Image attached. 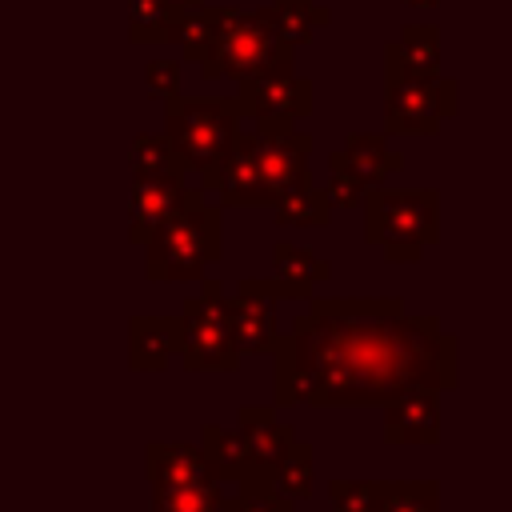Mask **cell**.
<instances>
[{"mask_svg": "<svg viewBox=\"0 0 512 512\" xmlns=\"http://www.w3.org/2000/svg\"><path fill=\"white\" fill-rule=\"evenodd\" d=\"M128 168L132 176H160V172H176L172 148L160 132H136L132 148H128Z\"/></svg>", "mask_w": 512, "mask_h": 512, "instance_id": "f1b7e54d", "label": "cell"}, {"mask_svg": "<svg viewBox=\"0 0 512 512\" xmlns=\"http://www.w3.org/2000/svg\"><path fill=\"white\" fill-rule=\"evenodd\" d=\"M384 68L432 76L440 72V28L436 24H404L400 36L384 48Z\"/></svg>", "mask_w": 512, "mask_h": 512, "instance_id": "d6986e66", "label": "cell"}, {"mask_svg": "<svg viewBox=\"0 0 512 512\" xmlns=\"http://www.w3.org/2000/svg\"><path fill=\"white\" fill-rule=\"evenodd\" d=\"M316 448L308 440H292V448L280 456L276 472H272V488L284 496V500H308L312 496V480H316Z\"/></svg>", "mask_w": 512, "mask_h": 512, "instance_id": "cb8c5ba5", "label": "cell"}, {"mask_svg": "<svg viewBox=\"0 0 512 512\" xmlns=\"http://www.w3.org/2000/svg\"><path fill=\"white\" fill-rule=\"evenodd\" d=\"M332 168V176H328V184H324V196H328V204L332 208H360V196L368 192L348 168H336V164H328Z\"/></svg>", "mask_w": 512, "mask_h": 512, "instance_id": "1f68e13d", "label": "cell"}, {"mask_svg": "<svg viewBox=\"0 0 512 512\" xmlns=\"http://www.w3.org/2000/svg\"><path fill=\"white\" fill-rule=\"evenodd\" d=\"M180 28V12L164 0H128V36L136 44H172Z\"/></svg>", "mask_w": 512, "mask_h": 512, "instance_id": "d4e9b609", "label": "cell"}, {"mask_svg": "<svg viewBox=\"0 0 512 512\" xmlns=\"http://www.w3.org/2000/svg\"><path fill=\"white\" fill-rule=\"evenodd\" d=\"M272 208H276L272 212L276 224H284V228H324L332 220V204H328L324 188H316L312 180H304V184L288 188L284 196H276Z\"/></svg>", "mask_w": 512, "mask_h": 512, "instance_id": "7402d4cb", "label": "cell"}, {"mask_svg": "<svg viewBox=\"0 0 512 512\" xmlns=\"http://www.w3.org/2000/svg\"><path fill=\"white\" fill-rule=\"evenodd\" d=\"M312 308L276 336V408L388 404L412 388H456V336L440 316H408L396 296L308 300Z\"/></svg>", "mask_w": 512, "mask_h": 512, "instance_id": "6da1fadb", "label": "cell"}, {"mask_svg": "<svg viewBox=\"0 0 512 512\" xmlns=\"http://www.w3.org/2000/svg\"><path fill=\"white\" fill-rule=\"evenodd\" d=\"M236 428L244 432V444L252 456V476L240 488H272V472H276L280 456L292 448L296 428L276 420V404H240Z\"/></svg>", "mask_w": 512, "mask_h": 512, "instance_id": "8fae6325", "label": "cell"}, {"mask_svg": "<svg viewBox=\"0 0 512 512\" xmlns=\"http://www.w3.org/2000/svg\"><path fill=\"white\" fill-rule=\"evenodd\" d=\"M224 484H176V488H152L148 512H220Z\"/></svg>", "mask_w": 512, "mask_h": 512, "instance_id": "484cf974", "label": "cell"}, {"mask_svg": "<svg viewBox=\"0 0 512 512\" xmlns=\"http://www.w3.org/2000/svg\"><path fill=\"white\" fill-rule=\"evenodd\" d=\"M384 480H328V512H376Z\"/></svg>", "mask_w": 512, "mask_h": 512, "instance_id": "83f0119b", "label": "cell"}, {"mask_svg": "<svg viewBox=\"0 0 512 512\" xmlns=\"http://www.w3.org/2000/svg\"><path fill=\"white\" fill-rule=\"evenodd\" d=\"M384 136H436L448 116H456V80L444 72L416 76L384 68Z\"/></svg>", "mask_w": 512, "mask_h": 512, "instance_id": "8992f818", "label": "cell"}, {"mask_svg": "<svg viewBox=\"0 0 512 512\" xmlns=\"http://www.w3.org/2000/svg\"><path fill=\"white\" fill-rule=\"evenodd\" d=\"M240 128L236 96H168L164 100V140L172 148L180 176H204L228 152Z\"/></svg>", "mask_w": 512, "mask_h": 512, "instance_id": "277c9868", "label": "cell"}, {"mask_svg": "<svg viewBox=\"0 0 512 512\" xmlns=\"http://www.w3.org/2000/svg\"><path fill=\"white\" fill-rule=\"evenodd\" d=\"M404 4H408V8H424V12L436 8V0H404Z\"/></svg>", "mask_w": 512, "mask_h": 512, "instance_id": "836d02e7", "label": "cell"}, {"mask_svg": "<svg viewBox=\"0 0 512 512\" xmlns=\"http://www.w3.org/2000/svg\"><path fill=\"white\" fill-rule=\"evenodd\" d=\"M164 4H168V8H176V12L184 16V12H192V8H196V4H204V0H164Z\"/></svg>", "mask_w": 512, "mask_h": 512, "instance_id": "d6a6232c", "label": "cell"}, {"mask_svg": "<svg viewBox=\"0 0 512 512\" xmlns=\"http://www.w3.org/2000/svg\"><path fill=\"white\" fill-rule=\"evenodd\" d=\"M276 296H268L252 276H244L236 284V296L224 300L228 312V328H232V344L240 356H260L272 352L276 344Z\"/></svg>", "mask_w": 512, "mask_h": 512, "instance_id": "7c38bea8", "label": "cell"}, {"mask_svg": "<svg viewBox=\"0 0 512 512\" xmlns=\"http://www.w3.org/2000/svg\"><path fill=\"white\" fill-rule=\"evenodd\" d=\"M328 164L348 168L364 188H376V184H384V176L404 168V156L396 148H388L384 132H352L344 140V148H336L328 156Z\"/></svg>", "mask_w": 512, "mask_h": 512, "instance_id": "e0dca14e", "label": "cell"}, {"mask_svg": "<svg viewBox=\"0 0 512 512\" xmlns=\"http://www.w3.org/2000/svg\"><path fill=\"white\" fill-rule=\"evenodd\" d=\"M364 240L384 248L388 260L412 264L440 240V192L436 188H368L360 196Z\"/></svg>", "mask_w": 512, "mask_h": 512, "instance_id": "7a4b0ae2", "label": "cell"}, {"mask_svg": "<svg viewBox=\"0 0 512 512\" xmlns=\"http://www.w3.org/2000/svg\"><path fill=\"white\" fill-rule=\"evenodd\" d=\"M376 512H440L436 480H384V500Z\"/></svg>", "mask_w": 512, "mask_h": 512, "instance_id": "4316f807", "label": "cell"}, {"mask_svg": "<svg viewBox=\"0 0 512 512\" xmlns=\"http://www.w3.org/2000/svg\"><path fill=\"white\" fill-rule=\"evenodd\" d=\"M296 52L280 44L276 36V24H272V8L260 4V8H236L228 4L224 8V24H220V36L208 52V60L200 64V72L208 80H244L276 60H292Z\"/></svg>", "mask_w": 512, "mask_h": 512, "instance_id": "5b68a950", "label": "cell"}, {"mask_svg": "<svg viewBox=\"0 0 512 512\" xmlns=\"http://www.w3.org/2000/svg\"><path fill=\"white\" fill-rule=\"evenodd\" d=\"M200 188L204 192H216L220 196V208H252V204H268V192L252 168V152H248V132L236 128L228 152L216 160L212 172L200 176Z\"/></svg>", "mask_w": 512, "mask_h": 512, "instance_id": "4fadbf2b", "label": "cell"}, {"mask_svg": "<svg viewBox=\"0 0 512 512\" xmlns=\"http://www.w3.org/2000/svg\"><path fill=\"white\" fill-rule=\"evenodd\" d=\"M224 8L228 4H196L192 12L180 16V28H176L172 44H180L184 60H192V64L208 60V52H212V44L220 36V24H224Z\"/></svg>", "mask_w": 512, "mask_h": 512, "instance_id": "603a6c76", "label": "cell"}, {"mask_svg": "<svg viewBox=\"0 0 512 512\" xmlns=\"http://www.w3.org/2000/svg\"><path fill=\"white\" fill-rule=\"evenodd\" d=\"M220 208L208 204V192H196L176 216H168L148 240L144 276L148 280H200L220 256Z\"/></svg>", "mask_w": 512, "mask_h": 512, "instance_id": "3957f363", "label": "cell"}, {"mask_svg": "<svg viewBox=\"0 0 512 512\" xmlns=\"http://www.w3.org/2000/svg\"><path fill=\"white\" fill-rule=\"evenodd\" d=\"M176 344H180L176 316H132L128 320V360L136 372H164Z\"/></svg>", "mask_w": 512, "mask_h": 512, "instance_id": "ac0fdd59", "label": "cell"}, {"mask_svg": "<svg viewBox=\"0 0 512 512\" xmlns=\"http://www.w3.org/2000/svg\"><path fill=\"white\" fill-rule=\"evenodd\" d=\"M144 472L152 488H176V484H208L216 476L212 460L204 456L200 444H184V440H152L144 448Z\"/></svg>", "mask_w": 512, "mask_h": 512, "instance_id": "2e32d148", "label": "cell"}, {"mask_svg": "<svg viewBox=\"0 0 512 512\" xmlns=\"http://www.w3.org/2000/svg\"><path fill=\"white\" fill-rule=\"evenodd\" d=\"M200 184H188L180 172H160V176H132V200H128V240L144 244L168 216H176Z\"/></svg>", "mask_w": 512, "mask_h": 512, "instance_id": "30bf717a", "label": "cell"}, {"mask_svg": "<svg viewBox=\"0 0 512 512\" xmlns=\"http://www.w3.org/2000/svg\"><path fill=\"white\" fill-rule=\"evenodd\" d=\"M268 8H272V24H276L280 44L292 48V52L304 48L332 20L328 4H316V0H272Z\"/></svg>", "mask_w": 512, "mask_h": 512, "instance_id": "44dd1931", "label": "cell"}, {"mask_svg": "<svg viewBox=\"0 0 512 512\" xmlns=\"http://www.w3.org/2000/svg\"><path fill=\"white\" fill-rule=\"evenodd\" d=\"M328 276H332V264L324 256H316V252H308L300 244L280 240L272 248V276H260L256 284L268 296H276V300H304L308 304Z\"/></svg>", "mask_w": 512, "mask_h": 512, "instance_id": "5bb4252c", "label": "cell"}, {"mask_svg": "<svg viewBox=\"0 0 512 512\" xmlns=\"http://www.w3.org/2000/svg\"><path fill=\"white\" fill-rule=\"evenodd\" d=\"M292 60H276V64H268V68H260V72L240 80V88H236L240 116H252V120H300V116L312 112V80L296 76Z\"/></svg>", "mask_w": 512, "mask_h": 512, "instance_id": "9c48e42d", "label": "cell"}, {"mask_svg": "<svg viewBox=\"0 0 512 512\" xmlns=\"http://www.w3.org/2000/svg\"><path fill=\"white\" fill-rule=\"evenodd\" d=\"M144 84H148V96L152 100H168L180 92V64L176 60H148L144 64Z\"/></svg>", "mask_w": 512, "mask_h": 512, "instance_id": "4dcf8cb0", "label": "cell"}, {"mask_svg": "<svg viewBox=\"0 0 512 512\" xmlns=\"http://www.w3.org/2000/svg\"><path fill=\"white\" fill-rule=\"evenodd\" d=\"M200 448H204V456L212 460L220 484H224V480L248 484V476H252V456H248V444H244V432H240V428L204 424V428H200Z\"/></svg>", "mask_w": 512, "mask_h": 512, "instance_id": "ffe728a7", "label": "cell"}, {"mask_svg": "<svg viewBox=\"0 0 512 512\" xmlns=\"http://www.w3.org/2000/svg\"><path fill=\"white\" fill-rule=\"evenodd\" d=\"M248 152H252V168L268 192V208L276 196H284L288 188L312 180L308 176V152H312V136L296 128V120H252L248 128Z\"/></svg>", "mask_w": 512, "mask_h": 512, "instance_id": "ba28073f", "label": "cell"}, {"mask_svg": "<svg viewBox=\"0 0 512 512\" xmlns=\"http://www.w3.org/2000/svg\"><path fill=\"white\" fill-rule=\"evenodd\" d=\"M220 512H292V500H284L276 488H240L236 496L220 500Z\"/></svg>", "mask_w": 512, "mask_h": 512, "instance_id": "f546056e", "label": "cell"}, {"mask_svg": "<svg viewBox=\"0 0 512 512\" xmlns=\"http://www.w3.org/2000/svg\"><path fill=\"white\" fill-rule=\"evenodd\" d=\"M440 396L436 388H412L384 404L388 444H436L440 440Z\"/></svg>", "mask_w": 512, "mask_h": 512, "instance_id": "9a60e30c", "label": "cell"}, {"mask_svg": "<svg viewBox=\"0 0 512 512\" xmlns=\"http://www.w3.org/2000/svg\"><path fill=\"white\" fill-rule=\"evenodd\" d=\"M200 296L184 300L180 320V360L188 372H236L240 368V352L232 344V328H228V312H224V288L212 276H200Z\"/></svg>", "mask_w": 512, "mask_h": 512, "instance_id": "52a82bcc", "label": "cell"}]
</instances>
